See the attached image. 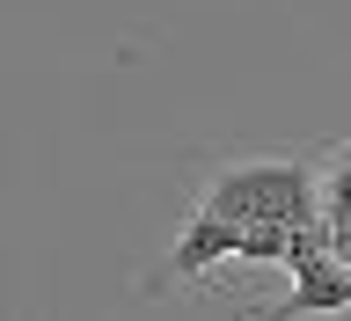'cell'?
Listing matches in <instances>:
<instances>
[{"label": "cell", "mask_w": 351, "mask_h": 321, "mask_svg": "<svg viewBox=\"0 0 351 321\" xmlns=\"http://www.w3.org/2000/svg\"><path fill=\"white\" fill-rule=\"evenodd\" d=\"M241 234H249V227H234V219H219V212H197L191 227H183V241L169 248L176 278H197V270H213V263H227V256L241 263Z\"/></svg>", "instance_id": "7a4b0ae2"}, {"label": "cell", "mask_w": 351, "mask_h": 321, "mask_svg": "<svg viewBox=\"0 0 351 321\" xmlns=\"http://www.w3.org/2000/svg\"><path fill=\"white\" fill-rule=\"evenodd\" d=\"M197 212H219L234 227H307L322 219V183L300 161H234L205 175Z\"/></svg>", "instance_id": "6da1fadb"}]
</instances>
